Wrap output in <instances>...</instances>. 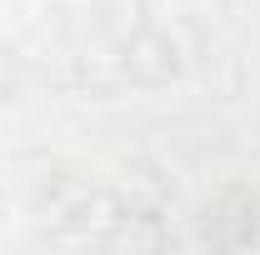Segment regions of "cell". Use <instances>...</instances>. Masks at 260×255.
Masks as SVG:
<instances>
[{
    "label": "cell",
    "instance_id": "obj_1",
    "mask_svg": "<svg viewBox=\"0 0 260 255\" xmlns=\"http://www.w3.org/2000/svg\"><path fill=\"white\" fill-rule=\"evenodd\" d=\"M180 70V50H175V40L170 35H135L125 45V75L130 80H140V85H160V80H170Z\"/></svg>",
    "mask_w": 260,
    "mask_h": 255
},
{
    "label": "cell",
    "instance_id": "obj_2",
    "mask_svg": "<svg viewBox=\"0 0 260 255\" xmlns=\"http://www.w3.org/2000/svg\"><path fill=\"white\" fill-rule=\"evenodd\" d=\"M210 235L215 240H250L255 235V200L240 195V190L220 195L210 205Z\"/></svg>",
    "mask_w": 260,
    "mask_h": 255
},
{
    "label": "cell",
    "instance_id": "obj_3",
    "mask_svg": "<svg viewBox=\"0 0 260 255\" xmlns=\"http://www.w3.org/2000/svg\"><path fill=\"white\" fill-rule=\"evenodd\" d=\"M20 90H25V60L0 45V100H15Z\"/></svg>",
    "mask_w": 260,
    "mask_h": 255
}]
</instances>
